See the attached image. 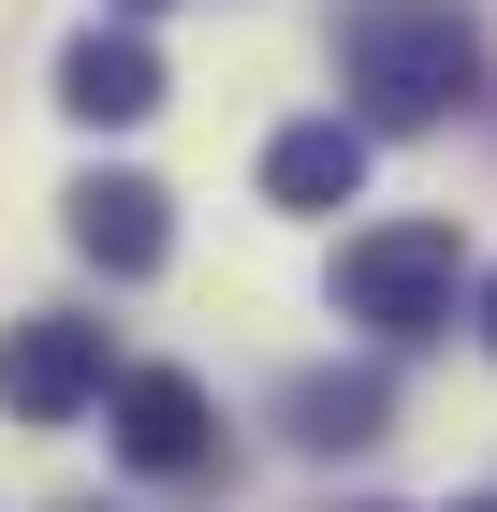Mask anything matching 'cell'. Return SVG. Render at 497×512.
I'll list each match as a JSON object with an SVG mask.
<instances>
[{"instance_id":"cell-5","label":"cell","mask_w":497,"mask_h":512,"mask_svg":"<svg viewBox=\"0 0 497 512\" xmlns=\"http://www.w3.org/2000/svg\"><path fill=\"white\" fill-rule=\"evenodd\" d=\"M59 235H74L103 278H161L176 220H161V176H132V161H88L74 191H59Z\"/></svg>"},{"instance_id":"cell-6","label":"cell","mask_w":497,"mask_h":512,"mask_svg":"<svg viewBox=\"0 0 497 512\" xmlns=\"http://www.w3.org/2000/svg\"><path fill=\"white\" fill-rule=\"evenodd\" d=\"M59 103H74L88 132L161 118V44H147V30H74V44H59Z\"/></svg>"},{"instance_id":"cell-11","label":"cell","mask_w":497,"mask_h":512,"mask_svg":"<svg viewBox=\"0 0 497 512\" xmlns=\"http://www.w3.org/2000/svg\"><path fill=\"white\" fill-rule=\"evenodd\" d=\"M454 512H497V498H454Z\"/></svg>"},{"instance_id":"cell-4","label":"cell","mask_w":497,"mask_h":512,"mask_svg":"<svg viewBox=\"0 0 497 512\" xmlns=\"http://www.w3.org/2000/svg\"><path fill=\"white\" fill-rule=\"evenodd\" d=\"M117 395V352L88 308H30L15 337H0V410L15 425H74V410H103Z\"/></svg>"},{"instance_id":"cell-10","label":"cell","mask_w":497,"mask_h":512,"mask_svg":"<svg viewBox=\"0 0 497 512\" xmlns=\"http://www.w3.org/2000/svg\"><path fill=\"white\" fill-rule=\"evenodd\" d=\"M117 15H161V0H117Z\"/></svg>"},{"instance_id":"cell-3","label":"cell","mask_w":497,"mask_h":512,"mask_svg":"<svg viewBox=\"0 0 497 512\" xmlns=\"http://www.w3.org/2000/svg\"><path fill=\"white\" fill-rule=\"evenodd\" d=\"M103 425H117V469L132 483H220V395L191 366H117Z\"/></svg>"},{"instance_id":"cell-9","label":"cell","mask_w":497,"mask_h":512,"mask_svg":"<svg viewBox=\"0 0 497 512\" xmlns=\"http://www.w3.org/2000/svg\"><path fill=\"white\" fill-rule=\"evenodd\" d=\"M468 308H483V352H497V278H483V293H468Z\"/></svg>"},{"instance_id":"cell-1","label":"cell","mask_w":497,"mask_h":512,"mask_svg":"<svg viewBox=\"0 0 497 512\" xmlns=\"http://www.w3.org/2000/svg\"><path fill=\"white\" fill-rule=\"evenodd\" d=\"M337 88L366 132H439L483 103V15L468 0H351L337 15Z\"/></svg>"},{"instance_id":"cell-7","label":"cell","mask_w":497,"mask_h":512,"mask_svg":"<svg viewBox=\"0 0 497 512\" xmlns=\"http://www.w3.org/2000/svg\"><path fill=\"white\" fill-rule=\"evenodd\" d=\"M278 425H293V454H381V425H395V381H381V366H293Z\"/></svg>"},{"instance_id":"cell-8","label":"cell","mask_w":497,"mask_h":512,"mask_svg":"<svg viewBox=\"0 0 497 512\" xmlns=\"http://www.w3.org/2000/svg\"><path fill=\"white\" fill-rule=\"evenodd\" d=\"M351 191H366V118H293L264 147V205H293V220H322Z\"/></svg>"},{"instance_id":"cell-2","label":"cell","mask_w":497,"mask_h":512,"mask_svg":"<svg viewBox=\"0 0 497 512\" xmlns=\"http://www.w3.org/2000/svg\"><path fill=\"white\" fill-rule=\"evenodd\" d=\"M468 293V235L454 220H381V235H351L337 249V308L381 337V352H410V337H439Z\"/></svg>"}]
</instances>
